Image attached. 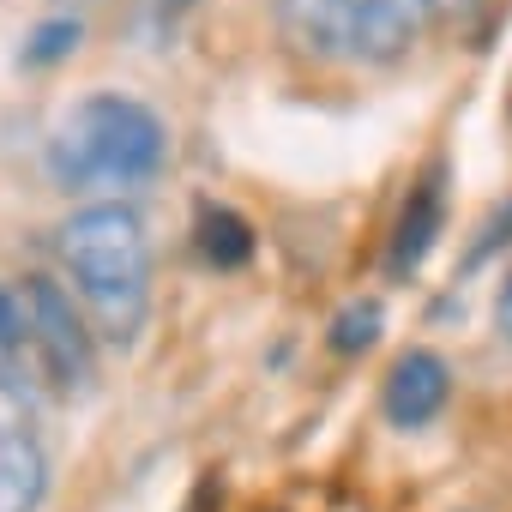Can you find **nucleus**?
I'll use <instances>...</instances> for the list:
<instances>
[{
	"instance_id": "obj_13",
	"label": "nucleus",
	"mask_w": 512,
	"mask_h": 512,
	"mask_svg": "<svg viewBox=\"0 0 512 512\" xmlns=\"http://www.w3.org/2000/svg\"><path fill=\"white\" fill-rule=\"evenodd\" d=\"M494 326H500V338L512 344V278L500 284V296H494Z\"/></svg>"
},
{
	"instance_id": "obj_4",
	"label": "nucleus",
	"mask_w": 512,
	"mask_h": 512,
	"mask_svg": "<svg viewBox=\"0 0 512 512\" xmlns=\"http://www.w3.org/2000/svg\"><path fill=\"white\" fill-rule=\"evenodd\" d=\"M25 320H31V338H37L43 380H55V392H91L97 350H91V332H85L73 296L55 278H43V272L25 278Z\"/></svg>"
},
{
	"instance_id": "obj_1",
	"label": "nucleus",
	"mask_w": 512,
	"mask_h": 512,
	"mask_svg": "<svg viewBox=\"0 0 512 512\" xmlns=\"http://www.w3.org/2000/svg\"><path fill=\"white\" fill-rule=\"evenodd\" d=\"M61 266L73 272L85 308L97 314L109 344H133L151 314V235L133 205H85L61 229Z\"/></svg>"
},
{
	"instance_id": "obj_6",
	"label": "nucleus",
	"mask_w": 512,
	"mask_h": 512,
	"mask_svg": "<svg viewBox=\"0 0 512 512\" xmlns=\"http://www.w3.org/2000/svg\"><path fill=\"white\" fill-rule=\"evenodd\" d=\"M446 398H452V368L434 350H404L392 362V374H386V398L380 404H386L392 428H422V422H434L446 410Z\"/></svg>"
},
{
	"instance_id": "obj_11",
	"label": "nucleus",
	"mask_w": 512,
	"mask_h": 512,
	"mask_svg": "<svg viewBox=\"0 0 512 512\" xmlns=\"http://www.w3.org/2000/svg\"><path fill=\"white\" fill-rule=\"evenodd\" d=\"M79 37H85V25H79V19H49V25H37V31H31V43H25V61H31V67L67 61V55L79 49Z\"/></svg>"
},
{
	"instance_id": "obj_7",
	"label": "nucleus",
	"mask_w": 512,
	"mask_h": 512,
	"mask_svg": "<svg viewBox=\"0 0 512 512\" xmlns=\"http://www.w3.org/2000/svg\"><path fill=\"white\" fill-rule=\"evenodd\" d=\"M49 494V458L43 446L13 428V422H0V512H37Z\"/></svg>"
},
{
	"instance_id": "obj_10",
	"label": "nucleus",
	"mask_w": 512,
	"mask_h": 512,
	"mask_svg": "<svg viewBox=\"0 0 512 512\" xmlns=\"http://www.w3.org/2000/svg\"><path fill=\"white\" fill-rule=\"evenodd\" d=\"M380 326H386V314H380V302H350V308H338V320H332V332H326V344H332L338 356H362V350H374V338H380Z\"/></svg>"
},
{
	"instance_id": "obj_14",
	"label": "nucleus",
	"mask_w": 512,
	"mask_h": 512,
	"mask_svg": "<svg viewBox=\"0 0 512 512\" xmlns=\"http://www.w3.org/2000/svg\"><path fill=\"white\" fill-rule=\"evenodd\" d=\"M422 7H428V13H434V19H458V13H464V7H470V0H422Z\"/></svg>"
},
{
	"instance_id": "obj_2",
	"label": "nucleus",
	"mask_w": 512,
	"mask_h": 512,
	"mask_svg": "<svg viewBox=\"0 0 512 512\" xmlns=\"http://www.w3.org/2000/svg\"><path fill=\"white\" fill-rule=\"evenodd\" d=\"M169 163V127L121 91H91L73 103L49 139V175L61 187H145Z\"/></svg>"
},
{
	"instance_id": "obj_8",
	"label": "nucleus",
	"mask_w": 512,
	"mask_h": 512,
	"mask_svg": "<svg viewBox=\"0 0 512 512\" xmlns=\"http://www.w3.org/2000/svg\"><path fill=\"white\" fill-rule=\"evenodd\" d=\"M37 338H31V320H25V296L0 290V392L31 404L37 398Z\"/></svg>"
},
{
	"instance_id": "obj_9",
	"label": "nucleus",
	"mask_w": 512,
	"mask_h": 512,
	"mask_svg": "<svg viewBox=\"0 0 512 512\" xmlns=\"http://www.w3.org/2000/svg\"><path fill=\"white\" fill-rule=\"evenodd\" d=\"M193 235H199V253L217 272H241L253 260V223L241 211H229V205H199Z\"/></svg>"
},
{
	"instance_id": "obj_12",
	"label": "nucleus",
	"mask_w": 512,
	"mask_h": 512,
	"mask_svg": "<svg viewBox=\"0 0 512 512\" xmlns=\"http://www.w3.org/2000/svg\"><path fill=\"white\" fill-rule=\"evenodd\" d=\"M500 241H512V211H500V217L488 223V235H482V241L470 247V266H476V260H488V253H494Z\"/></svg>"
},
{
	"instance_id": "obj_5",
	"label": "nucleus",
	"mask_w": 512,
	"mask_h": 512,
	"mask_svg": "<svg viewBox=\"0 0 512 512\" xmlns=\"http://www.w3.org/2000/svg\"><path fill=\"white\" fill-rule=\"evenodd\" d=\"M440 229H446V163H428V175L410 187L398 229L386 241V278H398V284L416 278L422 260L434 253V241H440Z\"/></svg>"
},
{
	"instance_id": "obj_3",
	"label": "nucleus",
	"mask_w": 512,
	"mask_h": 512,
	"mask_svg": "<svg viewBox=\"0 0 512 512\" xmlns=\"http://www.w3.org/2000/svg\"><path fill=\"white\" fill-rule=\"evenodd\" d=\"M422 0H278L284 31L326 61H398Z\"/></svg>"
}]
</instances>
